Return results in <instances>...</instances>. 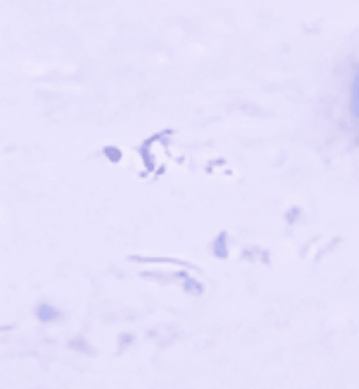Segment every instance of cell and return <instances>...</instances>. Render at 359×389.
Listing matches in <instances>:
<instances>
[{
  "label": "cell",
  "mask_w": 359,
  "mask_h": 389,
  "mask_svg": "<svg viewBox=\"0 0 359 389\" xmlns=\"http://www.w3.org/2000/svg\"><path fill=\"white\" fill-rule=\"evenodd\" d=\"M37 316L39 320H42V322L47 323V322H55V320H58L59 317L62 316V314L58 309H55L53 306H51V305L42 304L37 308Z\"/></svg>",
  "instance_id": "cell-1"
}]
</instances>
